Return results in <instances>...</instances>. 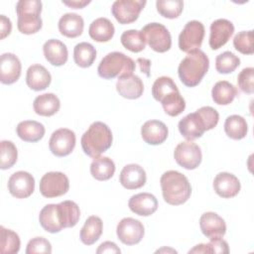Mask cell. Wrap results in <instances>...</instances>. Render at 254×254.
<instances>
[{"instance_id": "cell-1", "label": "cell", "mask_w": 254, "mask_h": 254, "mask_svg": "<svg viewBox=\"0 0 254 254\" xmlns=\"http://www.w3.org/2000/svg\"><path fill=\"white\" fill-rule=\"evenodd\" d=\"M80 217L78 205L72 200L45 205L39 214L41 226L50 233H58L64 228L73 227Z\"/></svg>"}, {"instance_id": "cell-25", "label": "cell", "mask_w": 254, "mask_h": 254, "mask_svg": "<svg viewBox=\"0 0 254 254\" xmlns=\"http://www.w3.org/2000/svg\"><path fill=\"white\" fill-rule=\"evenodd\" d=\"M51 73L44 65L37 64L29 66L26 73V83L31 89L35 91L44 90L51 84Z\"/></svg>"}, {"instance_id": "cell-28", "label": "cell", "mask_w": 254, "mask_h": 254, "mask_svg": "<svg viewBox=\"0 0 254 254\" xmlns=\"http://www.w3.org/2000/svg\"><path fill=\"white\" fill-rule=\"evenodd\" d=\"M61 107L59 97L54 93H44L37 96L33 102L34 111L41 116L50 117L55 115Z\"/></svg>"}, {"instance_id": "cell-51", "label": "cell", "mask_w": 254, "mask_h": 254, "mask_svg": "<svg viewBox=\"0 0 254 254\" xmlns=\"http://www.w3.org/2000/svg\"><path fill=\"white\" fill-rule=\"evenodd\" d=\"M189 253H211V250H210V247L207 244H197L195 245L192 249H190L189 251Z\"/></svg>"}, {"instance_id": "cell-20", "label": "cell", "mask_w": 254, "mask_h": 254, "mask_svg": "<svg viewBox=\"0 0 254 254\" xmlns=\"http://www.w3.org/2000/svg\"><path fill=\"white\" fill-rule=\"evenodd\" d=\"M199 227L202 234L209 239L222 237L226 232L224 219L212 211L204 212L200 216Z\"/></svg>"}, {"instance_id": "cell-40", "label": "cell", "mask_w": 254, "mask_h": 254, "mask_svg": "<svg viewBox=\"0 0 254 254\" xmlns=\"http://www.w3.org/2000/svg\"><path fill=\"white\" fill-rule=\"evenodd\" d=\"M179 90L177 84L174 80L169 76H160L158 77L152 86V95L157 101H161V99L169 94L170 92Z\"/></svg>"}, {"instance_id": "cell-6", "label": "cell", "mask_w": 254, "mask_h": 254, "mask_svg": "<svg viewBox=\"0 0 254 254\" xmlns=\"http://www.w3.org/2000/svg\"><path fill=\"white\" fill-rule=\"evenodd\" d=\"M135 62L121 52L107 54L99 63L97 67L98 75L104 79H112L125 74L133 73Z\"/></svg>"}, {"instance_id": "cell-45", "label": "cell", "mask_w": 254, "mask_h": 254, "mask_svg": "<svg viewBox=\"0 0 254 254\" xmlns=\"http://www.w3.org/2000/svg\"><path fill=\"white\" fill-rule=\"evenodd\" d=\"M201 117L203 118L205 124H206V130L213 129L219 120V114L218 112L211 106H202L199 109L196 110Z\"/></svg>"}, {"instance_id": "cell-41", "label": "cell", "mask_w": 254, "mask_h": 254, "mask_svg": "<svg viewBox=\"0 0 254 254\" xmlns=\"http://www.w3.org/2000/svg\"><path fill=\"white\" fill-rule=\"evenodd\" d=\"M18 158V151L13 142L8 140L1 141V152H0V167L2 170L12 168Z\"/></svg>"}, {"instance_id": "cell-4", "label": "cell", "mask_w": 254, "mask_h": 254, "mask_svg": "<svg viewBox=\"0 0 254 254\" xmlns=\"http://www.w3.org/2000/svg\"><path fill=\"white\" fill-rule=\"evenodd\" d=\"M113 136L110 128L103 122L95 121L81 136V148L88 157L97 158L112 145Z\"/></svg>"}, {"instance_id": "cell-35", "label": "cell", "mask_w": 254, "mask_h": 254, "mask_svg": "<svg viewBox=\"0 0 254 254\" xmlns=\"http://www.w3.org/2000/svg\"><path fill=\"white\" fill-rule=\"evenodd\" d=\"M160 103L162 104L166 114L173 117L180 115L186 108V101L179 90L170 92L169 94L165 95L161 99Z\"/></svg>"}, {"instance_id": "cell-13", "label": "cell", "mask_w": 254, "mask_h": 254, "mask_svg": "<svg viewBox=\"0 0 254 254\" xmlns=\"http://www.w3.org/2000/svg\"><path fill=\"white\" fill-rule=\"evenodd\" d=\"M118 239L125 245L138 244L144 237V225L138 219L125 217L119 221L116 227Z\"/></svg>"}, {"instance_id": "cell-5", "label": "cell", "mask_w": 254, "mask_h": 254, "mask_svg": "<svg viewBox=\"0 0 254 254\" xmlns=\"http://www.w3.org/2000/svg\"><path fill=\"white\" fill-rule=\"evenodd\" d=\"M42 2L39 0H20L16 4L17 28L25 35L36 34L42 29Z\"/></svg>"}, {"instance_id": "cell-8", "label": "cell", "mask_w": 254, "mask_h": 254, "mask_svg": "<svg viewBox=\"0 0 254 254\" xmlns=\"http://www.w3.org/2000/svg\"><path fill=\"white\" fill-rule=\"evenodd\" d=\"M39 189L40 192L45 197H58L67 192L69 181L62 172H49L42 177Z\"/></svg>"}, {"instance_id": "cell-17", "label": "cell", "mask_w": 254, "mask_h": 254, "mask_svg": "<svg viewBox=\"0 0 254 254\" xmlns=\"http://www.w3.org/2000/svg\"><path fill=\"white\" fill-rule=\"evenodd\" d=\"M21 62L12 53H5L0 58V80L3 84L16 82L21 75Z\"/></svg>"}, {"instance_id": "cell-34", "label": "cell", "mask_w": 254, "mask_h": 254, "mask_svg": "<svg viewBox=\"0 0 254 254\" xmlns=\"http://www.w3.org/2000/svg\"><path fill=\"white\" fill-rule=\"evenodd\" d=\"M96 59L95 48L86 42L75 45L73 49V61L80 67H89Z\"/></svg>"}, {"instance_id": "cell-16", "label": "cell", "mask_w": 254, "mask_h": 254, "mask_svg": "<svg viewBox=\"0 0 254 254\" xmlns=\"http://www.w3.org/2000/svg\"><path fill=\"white\" fill-rule=\"evenodd\" d=\"M234 33L232 22L226 19H217L210 25L209 47L211 50H218L224 46Z\"/></svg>"}, {"instance_id": "cell-43", "label": "cell", "mask_w": 254, "mask_h": 254, "mask_svg": "<svg viewBox=\"0 0 254 254\" xmlns=\"http://www.w3.org/2000/svg\"><path fill=\"white\" fill-rule=\"evenodd\" d=\"M237 83L239 88L248 94L253 93L254 91V68L253 67H245L243 68L238 76Z\"/></svg>"}, {"instance_id": "cell-24", "label": "cell", "mask_w": 254, "mask_h": 254, "mask_svg": "<svg viewBox=\"0 0 254 254\" xmlns=\"http://www.w3.org/2000/svg\"><path fill=\"white\" fill-rule=\"evenodd\" d=\"M43 52L46 60L55 66L64 65L68 58L66 46L57 39L48 40L43 46Z\"/></svg>"}, {"instance_id": "cell-48", "label": "cell", "mask_w": 254, "mask_h": 254, "mask_svg": "<svg viewBox=\"0 0 254 254\" xmlns=\"http://www.w3.org/2000/svg\"><path fill=\"white\" fill-rule=\"evenodd\" d=\"M120 252H121L120 248L114 242H111V241H105V242L101 243L99 245V247L97 248V250H96L97 254H100V253H120Z\"/></svg>"}, {"instance_id": "cell-49", "label": "cell", "mask_w": 254, "mask_h": 254, "mask_svg": "<svg viewBox=\"0 0 254 254\" xmlns=\"http://www.w3.org/2000/svg\"><path fill=\"white\" fill-rule=\"evenodd\" d=\"M137 63L140 65V70L141 72L145 73L147 76H150V65H151V62L147 59H143V58H139L137 60Z\"/></svg>"}, {"instance_id": "cell-33", "label": "cell", "mask_w": 254, "mask_h": 254, "mask_svg": "<svg viewBox=\"0 0 254 254\" xmlns=\"http://www.w3.org/2000/svg\"><path fill=\"white\" fill-rule=\"evenodd\" d=\"M224 131L229 138L233 140H241L247 135L248 125L242 116L233 114L225 119Z\"/></svg>"}, {"instance_id": "cell-52", "label": "cell", "mask_w": 254, "mask_h": 254, "mask_svg": "<svg viewBox=\"0 0 254 254\" xmlns=\"http://www.w3.org/2000/svg\"><path fill=\"white\" fill-rule=\"evenodd\" d=\"M163 251H171V252H175V253H177V251H176V250H174V249H166V248L160 249V250H158L157 252H163Z\"/></svg>"}, {"instance_id": "cell-27", "label": "cell", "mask_w": 254, "mask_h": 254, "mask_svg": "<svg viewBox=\"0 0 254 254\" xmlns=\"http://www.w3.org/2000/svg\"><path fill=\"white\" fill-rule=\"evenodd\" d=\"M114 26L107 18L100 17L91 22L88 28L90 38L98 43L109 42L114 36Z\"/></svg>"}, {"instance_id": "cell-3", "label": "cell", "mask_w": 254, "mask_h": 254, "mask_svg": "<svg viewBox=\"0 0 254 254\" xmlns=\"http://www.w3.org/2000/svg\"><path fill=\"white\" fill-rule=\"evenodd\" d=\"M160 184L164 200L171 205L183 204L190 196V184L187 177L178 171L165 172L160 179Z\"/></svg>"}, {"instance_id": "cell-10", "label": "cell", "mask_w": 254, "mask_h": 254, "mask_svg": "<svg viewBox=\"0 0 254 254\" xmlns=\"http://www.w3.org/2000/svg\"><path fill=\"white\" fill-rule=\"evenodd\" d=\"M146 3L143 0H117L112 4L111 13L119 24H131L138 19Z\"/></svg>"}, {"instance_id": "cell-26", "label": "cell", "mask_w": 254, "mask_h": 254, "mask_svg": "<svg viewBox=\"0 0 254 254\" xmlns=\"http://www.w3.org/2000/svg\"><path fill=\"white\" fill-rule=\"evenodd\" d=\"M84 22L81 16L75 13H66L59 21L60 33L67 38H76L83 32Z\"/></svg>"}, {"instance_id": "cell-11", "label": "cell", "mask_w": 254, "mask_h": 254, "mask_svg": "<svg viewBox=\"0 0 254 254\" xmlns=\"http://www.w3.org/2000/svg\"><path fill=\"white\" fill-rule=\"evenodd\" d=\"M174 158L181 167L187 170H194L200 165L202 155L198 145L191 141H185L175 148Z\"/></svg>"}, {"instance_id": "cell-37", "label": "cell", "mask_w": 254, "mask_h": 254, "mask_svg": "<svg viewBox=\"0 0 254 254\" xmlns=\"http://www.w3.org/2000/svg\"><path fill=\"white\" fill-rule=\"evenodd\" d=\"M1 229V243L0 251L2 254H15L20 250V237L13 230L7 229L4 226L0 227Z\"/></svg>"}, {"instance_id": "cell-29", "label": "cell", "mask_w": 254, "mask_h": 254, "mask_svg": "<svg viewBox=\"0 0 254 254\" xmlns=\"http://www.w3.org/2000/svg\"><path fill=\"white\" fill-rule=\"evenodd\" d=\"M16 133L18 137L23 141L35 143L44 137L45 127L38 121L25 120L17 125Z\"/></svg>"}, {"instance_id": "cell-7", "label": "cell", "mask_w": 254, "mask_h": 254, "mask_svg": "<svg viewBox=\"0 0 254 254\" xmlns=\"http://www.w3.org/2000/svg\"><path fill=\"white\" fill-rule=\"evenodd\" d=\"M146 43L157 53H165L172 47V37L168 29L160 23H149L141 30Z\"/></svg>"}, {"instance_id": "cell-44", "label": "cell", "mask_w": 254, "mask_h": 254, "mask_svg": "<svg viewBox=\"0 0 254 254\" xmlns=\"http://www.w3.org/2000/svg\"><path fill=\"white\" fill-rule=\"evenodd\" d=\"M35 253H52V245L49 240L44 237H35L32 238L26 248V254H35Z\"/></svg>"}, {"instance_id": "cell-50", "label": "cell", "mask_w": 254, "mask_h": 254, "mask_svg": "<svg viewBox=\"0 0 254 254\" xmlns=\"http://www.w3.org/2000/svg\"><path fill=\"white\" fill-rule=\"evenodd\" d=\"M90 1H81V0H73V1H63V4L72 8V9H81L84 6L88 5Z\"/></svg>"}, {"instance_id": "cell-42", "label": "cell", "mask_w": 254, "mask_h": 254, "mask_svg": "<svg viewBox=\"0 0 254 254\" xmlns=\"http://www.w3.org/2000/svg\"><path fill=\"white\" fill-rule=\"evenodd\" d=\"M233 46L236 51L243 55H253V31H241L235 35Z\"/></svg>"}, {"instance_id": "cell-36", "label": "cell", "mask_w": 254, "mask_h": 254, "mask_svg": "<svg viewBox=\"0 0 254 254\" xmlns=\"http://www.w3.org/2000/svg\"><path fill=\"white\" fill-rule=\"evenodd\" d=\"M122 46L132 53H140L145 49L146 41L141 31L128 30L122 33L120 37Z\"/></svg>"}, {"instance_id": "cell-31", "label": "cell", "mask_w": 254, "mask_h": 254, "mask_svg": "<svg viewBox=\"0 0 254 254\" xmlns=\"http://www.w3.org/2000/svg\"><path fill=\"white\" fill-rule=\"evenodd\" d=\"M238 95L237 88L227 80L217 81L211 89V97L218 105H228Z\"/></svg>"}, {"instance_id": "cell-22", "label": "cell", "mask_w": 254, "mask_h": 254, "mask_svg": "<svg viewBox=\"0 0 254 254\" xmlns=\"http://www.w3.org/2000/svg\"><path fill=\"white\" fill-rule=\"evenodd\" d=\"M128 206L132 212L141 216H149L158 208L156 196L149 192H140L130 197Z\"/></svg>"}, {"instance_id": "cell-2", "label": "cell", "mask_w": 254, "mask_h": 254, "mask_svg": "<svg viewBox=\"0 0 254 254\" xmlns=\"http://www.w3.org/2000/svg\"><path fill=\"white\" fill-rule=\"evenodd\" d=\"M209 67V60L201 50H193L188 53L186 58L180 63L178 74L181 81L188 87L196 86Z\"/></svg>"}, {"instance_id": "cell-15", "label": "cell", "mask_w": 254, "mask_h": 254, "mask_svg": "<svg viewBox=\"0 0 254 254\" xmlns=\"http://www.w3.org/2000/svg\"><path fill=\"white\" fill-rule=\"evenodd\" d=\"M178 128L182 136L188 141L200 138L206 130V124L201 115L195 111L188 114L180 120Z\"/></svg>"}, {"instance_id": "cell-18", "label": "cell", "mask_w": 254, "mask_h": 254, "mask_svg": "<svg viewBox=\"0 0 254 254\" xmlns=\"http://www.w3.org/2000/svg\"><path fill=\"white\" fill-rule=\"evenodd\" d=\"M116 90L119 95L124 98L137 99L143 94L144 84L138 75L129 73L118 77L116 82Z\"/></svg>"}, {"instance_id": "cell-30", "label": "cell", "mask_w": 254, "mask_h": 254, "mask_svg": "<svg viewBox=\"0 0 254 254\" xmlns=\"http://www.w3.org/2000/svg\"><path fill=\"white\" fill-rule=\"evenodd\" d=\"M103 222L100 217L91 215L87 217L84 225L80 229L79 238L80 241L85 245L94 244L102 234Z\"/></svg>"}, {"instance_id": "cell-19", "label": "cell", "mask_w": 254, "mask_h": 254, "mask_svg": "<svg viewBox=\"0 0 254 254\" xmlns=\"http://www.w3.org/2000/svg\"><path fill=\"white\" fill-rule=\"evenodd\" d=\"M240 182L233 174L222 172L215 176L213 189L215 192L223 198L234 197L240 191Z\"/></svg>"}, {"instance_id": "cell-47", "label": "cell", "mask_w": 254, "mask_h": 254, "mask_svg": "<svg viewBox=\"0 0 254 254\" xmlns=\"http://www.w3.org/2000/svg\"><path fill=\"white\" fill-rule=\"evenodd\" d=\"M12 23L5 15H0V39L3 40L11 34Z\"/></svg>"}, {"instance_id": "cell-14", "label": "cell", "mask_w": 254, "mask_h": 254, "mask_svg": "<svg viewBox=\"0 0 254 254\" xmlns=\"http://www.w3.org/2000/svg\"><path fill=\"white\" fill-rule=\"evenodd\" d=\"M8 190L16 198L29 197L35 190V179L28 172L18 171L9 178Z\"/></svg>"}, {"instance_id": "cell-39", "label": "cell", "mask_w": 254, "mask_h": 254, "mask_svg": "<svg viewBox=\"0 0 254 254\" xmlns=\"http://www.w3.org/2000/svg\"><path fill=\"white\" fill-rule=\"evenodd\" d=\"M156 7L161 16L168 19H176L183 12L184 2L182 0H158Z\"/></svg>"}, {"instance_id": "cell-12", "label": "cell", "mask_w": 254, "mask_h": 254, "mask_svg": "<svg viewBox=\"0 0 254 254\" xmlns=\"http://www.w3.org/2000/svg\"><path fill=\"white\" fill-rule=\"evenodd\" d=\"M75 134L67 128H60L53 132L50 141V151L57 157H65L69 155L75 147Z\"/></svg>"}, {"instance_id": "cell-9", "label": "cell", "mask_w": 254, "mask_h": 254, "mask_svg": "<svg viewBox=\"0 0 254 254\" xmlns=\"http://www.w3.org/2000/svg\"><path fill=\"white\" fill-rule=\"evenodd\" d=\"M204 26L201 22L192 20L188 22L179 36V48L185 53L198 50L204 38Z\"/></svg>"}, {"instance_id": "cell-32", "label": "cell", "mask_w": 254, "mask_h": 254, "mask_svg": "<svg viewBox=\"0 0 254 254\" xmlns=\"http://www.w3.org/2000/svg\"><path fill=\"white\" fill-rule=\"evenodd\" d=\"M115 173V164L108 157L94 158L90 164V174L97 181H107Z\"/></svg>"}, {"instance_id": "cell-46", "label": "cell", "mask_w": 254, "mask_h": 254, "mask_svg": "<svg viewBox=\"0 0 254 254\" xmlns=\"http://www.w3.org/2000/svg\"><path fill=\"white\" fill-rule=\"evenodd\" d=\"M211 253H222V254H227L229 252L228 248V243L223 240L221 237L217 238H212L210 239L208 243Z\"/></svg>"}, {"instance_id": "cell-23", "label": "cell", "mask_w": 254, "mask_h": 254, "mask_svg": "<svg viewBox=\"0 0 254 254\" xmlns=\"http://www.w3.org/2000/svg\"><path fill=\"white\" fill-rule=\"evenodd\" d=\"M168 127L160 120H148L141 128L142 139L149 145H160L168 137Z\"/></svg>"}, {"instance_id": "cell-38", "label": "cell", "mask_w": 254, "mask_h": 254, "mask_svg": "<svg viewBox=\"0 0 254 254\" xmlns=\"http://www.w3.org/2000/svg\"><path fill=\"white\" fill-rule=\"evenodd\" d=\"M240 64V59L233 53L226 51L218 55L215 59V68L219 73H230Z\"/></svg>"}, {"instance_id": "cell-21", "label": "cell", "mask_w": 254, "mask_h": 254, "mask_svg": "<svg viewBox=\"0 0 254 254\" xmlns=\"http://www.w3.org/2000/svg\"><path fill=\"white\" fill-rule=\"evenodd\" d=\"M146 172L138 164L126 165L119 177L120 184L127 190H137L146 184Z\"/></svg>"}]
</instances>
